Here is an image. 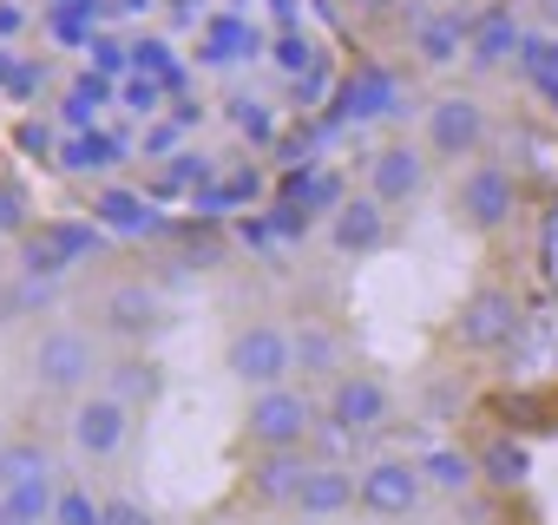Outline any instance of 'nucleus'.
Segmentation results:
<instances>
[{"instance_id": "nucleus-11", "label": "nucleus", "mask_w": 558, "mask_h": 525, "mask_svg": "<svg viewBox=\"0 0 558 525\" xmlns=\"http://www.w3.org/2000/svg\"><path fill=\"white\" fill-rule=\"evenodd\" d=\"M310 466H316V460H303V447H283V453H250L243 486H250V499H256V505H296V492H303Z\"/></svg>"}, {"instance_id": "nucleus-14", "label": "nucleus", "mask_w": 558, "mask_h": 525, "mask_svg": "<svg viewBox=\"0 0 558 525\" xmlns=\"http://www.w3.org/2000/svg\"><path fill=\"white\" fill-rule=\"evenodd\" d=\"M329 243H336L342 256H368V249H381V243H388V204H375L368 191L349 197V204L329 217Z\"/></svg>"}, {"instance_id": "nucleus-21", "label": "nucleus", "mask_w": 558, "mask_h": 525, "mask_svg": "<svg viewBox=\"0 0 558 525\" xmlns=\"http://www.w3.org/2000/svg\"><path fill=\"white\" fill-rule=\"evenodd\" d=\"M421 473H427L434 492H453V499L480 486V460H473L466 447H427V453H421Z\"/></svg>"}, {"instance_id": "nucleus-9", "label": "nucleus", "mask_w": 558, "mask_h": 525, "mask_svg": "<svg viewBox=\"0 0 558 525\" xmlns=\"http://www.w3.org/2000/svg\"><path fill=\"white\" fill-rule=\"evenodd\" d=\"M427 145H381L368 158V197L388 204V210H408L421 191H427Z\"/></svg>"}, {"instance_id": "nucleus-16", "label": "nucleus", "mask_w": 558, "mask_h": 525, "mask_svg": "<svg viewBox=\"0 0 558 525\" xmlns=\"http://www.w3.org/2000/svg\"><path fill=\"white\" fill-rule=\"evenodd\" d=\"M473 460H480V486H493V492H519L532 479V447L512 434H493Z\"/></svg>"}, {"instance_id": "nucleus-4", "label": "nucleus", "mask_w": 558, "mask_h": 525, "mask_svg": "<svg viewBox=\"0 0 558 525\" xmlns=\"http://www.w3.org/2000/svg\"><path fill=\"white\" fill-rule=\"evenodd\" d=\"M93 368H99V355H93V335H80V329H47V335L34 342V355H27L34 388L73 394V401L93 388Z\"/></svg>"}, {"instance_id": "nucleus-38", "label": "nucleus", "mask_w": 558, "mask_h": 525, "mask_svg": "<svg viewBox=\"0 0 558 525\" xmlns=\"http://www.w3.org/2000/svg\"><path fill=\"white\" fill-rule=\"evenodd\" d=\"M53 8H73V0H53Z\"/></svg>"}, {"instance_id": "nucleus-36", "label": "nucleus", "mask_w": 558, "mask_h": 525, "mask_svg": "<svg viewBox=\"0 0 558 525\" xmlns=\"http://www.w3.org/2000/svg\"><path fill=\"white\" fill-rule=\"evenodd\" d=\"M0 525H34V518H21V512H14L8 499H0Z\"/></svg>"}, {"instance_id": "nucleus-2", "label": "nucleus", "mask_w": 558, "mask_h": 525, "mask_svg": "<svg viewBox=\"0 0 558 525\" xmlns=\"http://www.w3.org/2000/svg\"><path fill=\"white\" fill-rule=\"evenodd\" d=\"M223 368H230L250 394L283 388V381L296 375V335H290V329H276V322H243V329L230 335Z\"/></svg>"}, {"instance_id": "nucleus-37", "label": "nucleus", "mask_w": 558, "mask_h": 525, "mask_svg": "<svg viewBox=\"0 0 558 525\" xmlns=\"http://www.w3.org/2000/svg\"><path fill=\"white\" fill-rule=\"evenodd\" d=\"M538 21H545V27H558V0H538Z\"/></svg>"}, {"instance_id": "nucleus-35", "label": "nucleus", "mask_w": 558, "mask_h": 525, "mask_svg": "<svg viewBox=\"0 0 558 525\" xmlns=\"http://www.w3.org/2000/svg\"><path fill=\"white\" fill-rule=\"evenodd\" d=\"M14 80H21V60H14L8 47H0V86H14Z\"/></svg>"}, {"instance_id": "nucleus-28", "label": "nucleus", "mask_w": 558, "mask_h": 525, "mask_svg": "<svg viewBox=\"0 0 558 525\" xmlns=\"http://www.w3.org/2000/svg\"><path fill=\"white\" fill-rule=\"evenodd\" d=\"M47 230H53V236H60V249H66V256H73V262H86V256H93V249H99V243H106V230H99V223H73V217H53V223H47Z\"/></svg>"}, {"instance_id": "nucleus-25", "label": "nucleus", "mask_w": 558, "mask_h": 525, "mask_svg": "<svg viewBox=\"0 0 558 525\" xmlns=\"http://www.w3.org/2000/svg\"><path fill=\"white\" fill-rule=\"evenodd\" d=\"M21 518H34V525H53V505H60V479H27V486H14V492H0Z\"/></svg>"}, {"instance_id": "nucleus-7", "label": "nucleus", "mask_w": 558, "mask_h": 525, "mask_svg": "<svg viewBox=\"0 0 558 525\" xmlns=\"http://www.w3.org/2000/svg\"><path fill=\"white\" fill-rule=\"evenodd\" d=\"M512 329H519V296H512L506 283H480V290L460 303V322H453L460 349H473V355L506 349V342H512Z\"/></svg>"}, {"instance_id": "nucleus-30", "label": "nucleus", "mask_w": 558, "mask_h": 525, "mask_svg": "<svg viewBox=\"0 0 558 525\" xmlns=\"http://www.w3.org/2000/svg\"><path fill=\"white\" fill-rule=\"evenodd\" d=\"M395 8H401V0H342V14H349V21H388Z\"/></svg>"}, {"instance_id": "nucleus-22", "label": "nucleus", "mask_w": 558, "mask_h": 525, "mask_svg": "<svg viewBox=\"0 0 558 525\" xmlns=\"http://www.w3.org/2000/svg\"><path fill=\"white\" fill-rule=\"evenodd\" d=\"M401 106V86L388 80V73H375V66H362L349 86H342V112L349 119H381V112H395Z\"/></svg>"}, {"instance_id": "nucleus-27", "label": "nucleus", "mask_w": 558, "mask_h": 525, "mask_svg": "<svg viewBox=\"0 0 558 525\" xmlns=\"http://www.w3.org/2000/svg\"><path fill=\"white\" fill-rule=\"evenodd\" d=\"M99 518H106V499H93L86 486H60L53 525H99Z\"/></svg>"}, {"instance_id": "nucleus-17", "label": "nucleus", "mask_w": 558, "mask_h": 525, "mask_svg": "<svg viewBox=\"0 0 558 525\" xmlns=\"http://www.w3.org/2000/svg\"><path fill=\"white\" fill-rule=\"evenodd\" d=\"M296 368H303V381H336V375H349V368H342V335H336L329 322H303V329H296Z\"/></svg>"}, {"instance_id": "nucleus-23", "label": "nucleus", "mask_w": 558, "mask_h": 525, "mask_svg": "<svg viewBox=\"0 0 558 525\" xmlns=\"http://www.w3.org/2000/svg\"><path fill=\"white\" fill-rule=\"evenodd\" d=\"M66 270H73V256L60 249V236H53L47 223L21 236V277H34V283H53V277H66Z\"/></svg>"}, {"instance_id": "nucleus-10", "label": "nucleus", "mask_w": 558, "mask_h": 525, "mask_svg": "<svg viewBox=\"0 0 558 525\" xmlns=\"http://www.w3.org/2000/svg\"><path fill=\"white\" fill-rule=\"evenodd\" d=\"M323 407H329V427L355 440V434H375V427L388 420V388H381L375 375L349 368V375L329 381V401H323Z\"/></svg>"}, {"instance_id": "nucleus-13", "label": "nucleus", "mask_w": 558, "mask_h": 525, "mask_svg": "<svg viewBox=\"0 0 558 525\" xmlns=\"http://www.w3.org/2000/svg\"><path fill=\"white\" fill-rule=\"evenodd\" d=\"M466 34H473V21H460V14H421L414 34H408V47H414V60L427 73H447V66L466 60Z\"/></svg>"}, {"instance_id": "nucleus-31", "label": "nucleus", "mask_w": 558, "mask_h": 525, "mask_svg": "<svg viewBox=\"0 0 558 525\" xmlns=\"http://www.w3.org/2000/svg\"><path fill=\"white\" fill-rule=\"evenodd\" d=\"M21 27H27V8H21V0H0V47H8Z\"/></svg>"}, {"instance_id": "nucleus-5", "label": "nucleus", "mask_w": 558, "mask_h": 525, "mask_svg": "<svg viewBox=\"0 0 558 525\" xmlns=\"http://www.w3.org/2000/svg\"><path fill=\"white\" fill-rule=\"evenodd\" d=\"M486 106L473 99V93H440L434 106H427V132H421V145H427V158H480V145H486Z\"/></svg>"}, {"instance_id": "nucleus-29", "label": "nucleus", "mask_w": 558, "mask_h": 525, "mask_svg": "<svg viewBox=\"0 0 558 525\" xmlns=\"http://www.w3.org/2000/svg\"><path fill=\"white\" fill-rule=\"evenodd\" d=\"M99 525H158V518H151L145 499H132V492H106V518H99Z\"/></svg>"}, {"instance_id": "nucleus-6", "label": "nucleus", "mask_w": 558, "mask_h": 525, "mask_svg": "<svg viewBox=\"0 0 558 525\" xmlns=\"http://www.w3.org/2000/svg\"><path fill=\"white\" fill-rule=\"evenodd\" d=\"M66 440L80 460H119L132 440V407L119 394H80L66 414Z\"/></svg>"}, {"instance_id": "nucleus-39", "label": "nucleus", "mask_w": 558, "mask_h": 525, "mask_svg": "<svg viewBox=\"0 0 558 525\" xmlns=\"http://www.w3.org/2000/svg\"><path fill=\"white\" fill-rule=\"evenodd\" d=\"M0 447H8V434H0Z\"/></svg>"}, {"instance_id": "nucleus-33", "label": "nucleus", "mask_w": 558, "mask_h": 525, "mask_svg": "<svg viewBox=\"0 0 558 525\" xmlns=\"http://www.w3.org/2000/svg\"><path fill=\"white\" fill-rule=\"evenodd\" d=\"M21 145H27V151H47V125L27 119V125H21Z\"/></svg>"}, {"instance_id": "nucleus-1", "label": "nucleus", "mask_w": 558, "mask_h": 525, "mask_svg": "<svg viewBox=\"0 0 558 525\" xmlns=\"http://www.w3.org/2000/svg\"><path fill=\"white\" fill-rule=\"evenodd\" d=\"M310 427H316V407H310V394L303 388H263V394H250L243 401V440L256 447V453H283V447H303L310 440Z\"/></svg>"}, {"instance_id": "nucleus-12", "label": "nucleus", "mask_w": 558, "mask_h": 525, "mask_svg": "<svg viewBox=\"0 0 558 525\" xmlns=\"http://www.w3.org/2000/svg\"><path fill=\"white\" fill-rule=\"evenodd\" d=\"M99 329L119 335V342H145V335L158 329V290H145V283H112V290L99 296Z\"/></svg>"}, {"instance_id": "nucleus-19", "label": "nucleus", "mask_w": 558, "mask_h": 525, "mask_svg": "<svg viewBox=\"0 0 558 525\" xmlns=\"http://www.w3.org/2000/svg\"><path fill=\"white\" fill-rule=\"evenodd\" d=\"M106 394H119V401L138 414V407H151V401L165 394V368H158L151 355H119V362H112V388H106Z\"/></svg>"}, {"instance_id": "nucleus-3", "label": "nucleus", "mask_w": 558, "mask_h": 525, "mask_svg": "<svg viewBox=\"0 0 558 525\" xmlns=\"http://www.w3.org/2000/svg\"><path fill=\"white\" fill-rule=\"evenodd\" d=\"M453 210H460L466 230L499 236V230L512 223V210H519V178H512L506 164H493V158H473V164L460 171V184H453Z\"/></svg>"}, {"instance_id": "nucleus-24", "label": "nucleus", "mask_w": 558, "mask_h": 525, "mask_svg": "<svg viewBox=\"0 0 558 525\" xmlns=\"http://www.w3.org/2000/svg\"><path fill=\"white\" fill-rule=\"evenodd\" d=\"M27 479H53V453L40 440H8L0 447V492H14Z\"/></svg>"}, {"instance_id": "nucleus-26", "label": "nucleus", "mask_w": 558, "mask_h": 525, "mask_svg": "<svg viewBox=\"0 0 558 525\" xmlns=\"http://www.w3.org/2000/svg\"><path fill=\"white\" fill-rule=\"evenodd\" d=\"M34 230V204H27V184L21 178H0V236H27Z\"/></svg>"}, {"instance_id": "nucleus-18", "label": "nucleus", "mask_w": 558, "mask_h": 525, "mask_svg": "<svg viewBox=\"0 0 558 525\" xmlns=\"http://www.w3.org/2000/svg\"><path fill=\"white\" fill-rule=\"evenodd\" d=\"M512 47H519V27H512V14L493 8V14H480L473 34H466V66H473V73H493Z\"/></svg>"}, {"instance_id": "nucleus-32", "label": "nucleus", "mask_w": 558, "mask_h": 525, "mask_svg": "<svg viewBox=\"0 0 558 525\" xmlns=\"http://www.w3.org/2000/svg\"><path fill=\"white\" fill-rule=\"evenodd\" d=\"M276 60H283L290 73H296V66H310V40H283V47H276Z\"/></svg>"}, {"instance_id": "nucleus-8", "label": "nucleus", "mask_w": 558, "mask_h": 525, "mask_svg": "<svg viewBox=\"0 0 558 525\" xmlns=\"http://www.w3.org/2000/svg\"><path fill=\"white\" fill-rule=\"evenodd\" d=\"M421 499H427L421 460H375V466H362V499L355 505L368 518H408Z\"/></svg>"}, {"instance_id": "nucleus-20", "label": "nucleus", "mask_w": 558, "mask_h": 525, "mask_svg": "<svg viewBox=\"0 0 558 525\" xmlns=\"http://www.w3.org/2000/svg\"><path fill=\"white\" fill-rule=\"evenodd\" d=\"M93 223H99V230H112V236H138V230L151 223V210H145V197H138V191L106 184V191H93Z\"/></svg>"}, {"instance_id": "nucleus-34", "label": "nucleus", "mask_w": 558, "mask_h": 525, "mask_svg": "<svg viewBox=\"0 0 558 525\" xmlns=\"http://www.w3.org/2000/svg\"><path fill=\"white\" fill-rule=\"evenodd\" d=\"M93 53H99V66H106V73H119V66H125V60H119V47H112V40H99V47H93Z\"/></svg>"}, {"instance_id": "nucleus-15", "label": "nucleus", "mask_w": 558, "mask_h": 525, "mask_svg": "<svg viewBox=\"0 0 558 525\" xmlns=\"http://www.w3.org/2000/svg\"><path fill=\"white\" fill-rule=\"evenodd\" d=\"M355 499H362V479L349 466L323 460V466H310V479L296 492V512L303 518H342V512H355Z\"/></svg>"}]
</instances>
